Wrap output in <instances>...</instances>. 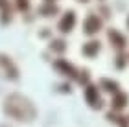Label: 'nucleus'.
<instances>
[{"mask_svg": "<svg viewBox=\"0 0 129 127\" xmlns=\"http://www.w3.org/2000/svg\"><path fill=\"white\" fill-rule=\"evenodd\" d=\"M6 112L9 116H13L17 120H33L35 118V107L28 98L20 96V94H11L6 100Z\"/></svg>", "mask_w": 129, "mask_h": 127, "instance_id": "obj_1", "label": "nucleus"}, {"mask_svg": "<svg viewBox=\"0 0 129 127\" xmlns=\"http://www.w3.org/2000/svg\"><path fill=\"white\" fill-rule=\"evenodd\" d=\"M100 28H102V20H100L96 15H89L87 17V20H85V33L92 35V33L100 31Z\"/></svg>", "mask_w": 129, "mask_h": 127, "instance_id": "obj_2", "label": "nucleus"}, {"mask_svg": "<svg viewBox=\"0 0 129 127\" xmlns=\"http://www.w3.org/2000/svg\"><path fill=\"white\" fill-rule=\"evenodd\" d=\"M85 98H87V101L90 103L92 107H102V100H100V96H98V89L96 87H87L85 89Z\"/></svg>", "mask_w": 129, "mask_h": 127, "instance_id": "obj_3", "label": "nucleus"}, {"mask_svg": "<svg viewBox=\"0 0 129 127\" xmlns=\"http://www.w3.org/2000/svg\"><path fill=\"white\" fill-rule=\"evenodd\" d=\"M74 22H76V15H74V11H68V13L64 15V19L61 20V24H59V30H61L63 33L70 31V30L74 28Z\"/></svg>", "mask_w": 129, "mask_h": 127, "instance_id": "obj_4", "label": "nucleus"}, {"mask_svg": "<svg viewBox=\"0 0 129 127\" xmlns=\"http://www.w3.org/2000/svg\"><path fill=\"white\" fill-rule=\"evenodd\" d=\"M109 39L113 41V44L116 46V48H124V46H125V39H124V35H120L116 30H111V31H109Z\"/></svg>", "mask_w": 129, "mask_h": 127, "instance_id": "obj_5", "label": "nucleus"}, {"mask_svg": "<svg viewBox=\"0 0 129 127\" xmlns=\"http://www.w3.org/2000/svg\"><path fill=\"white\" fill-rule=\"evenodd\" d=\"M98 50H100V43H96V41H90L83 46V54L89 55V57H94L98 54Z\"/></svg>", "mask_w": 129, "mask_h": 127, "instance_id": "obj_6", "label": "nucleus"}, {"mask_svg": "<svg viewBox=\"0 0 129 127\" xmlns=\"http://www.w3.org/2000/svg\"><path fill=\"white\" fill-rule=\"evenodd\" d=\"M55 68L63 70L64 74H67V76H76L74 66H72V65H68V63H64V61H57V63H55Z\"/></svg>", "mask_w": 129, "mask_h": 127, "instance_id": "obj_7", "label": "nucleus"}, {"mask_svg": "<svg viewBox=\"0 0 129 127\" xmlns=\"http://www.w3.org/2000/svg\"><path fill=\"white\" fill-rule=\"evenodd\" d=\"M125 103H127V94L118 92V94L114 96V100H113V107H114V109H122Z\"/></svg>", "mask_w": 129, "mask_h": 127, "instance_id": "obj_8", "label": "nucleus"}, {"mask_svg": "<svg viewBox=\"0 0 129 127\" xmlns=\"http://www.w3.org/2000/svg\"><path fill=\"white\" fill-rule=\"evenodd\" d=\"M102 87L105 90H109V92H116L118 90V85H116L114 81H111V79H102Z\"/></svg>", "mask_w": 129, "mask_h": 127, "instance_id": "obj_9", "label": "nucleus"}, {"mask_svg": "<svg viewBox=\"0 0 129 127\" xmlns=\"http://www.w3.org/2000/svg\"><path fill=\"white\" fill-rule=\"evenodd\" d=\"M41 13H43V15H46V17H50V15L57 13V8H55V6H52V4H48V6H43V8H41Z\"/></svg>", "mask_w": 129, "mask_h": 127, "instance_id": "obj_10", "label": "nucleus"}, {"mask_svg": "<svg viewBox=\"0 0 129 127\" xmlns=\"http://www.w3.org/2000/svg\"><path fill=\"white\" fill-rule=\"evenodd\" d=\"M64 48H67V46H64L63 41H54L52 43V50H55V52H64Z\"/></svg>", "mask_w": 129, "mask_h": 127, "instance_id": "obj_11", "label": "nucleus"}, {"mask_svg": "<svg viewBox=\"0 0 129 127\" xmlns=\"http://www.w3.org/2000/svg\"><path fill=\"white\" fill-rule=\"evenodd\" d=\"M116 65H118V68L124 66V65H125V55H120V57H118V61H116Z\"/></svg>", "mask_w": 129, "mask_h": 127, "instance_id": "obj_12", "label": "nucleus"}, {"mask_svg": "<svg viewBox=\"0 0 129 127\" xmlns=\"http://www.w3.org/2000/svg\"><path fill=\"white\" fill-rule=\"evenodd\" d=\"M19 8L20 9H28V0H19Z\"/></svg>", "mask_w": 129, "mask_h": 127, "instance_id": "obj_13", "label": "nucleus"}, {"mask_svg": "<svg viewBox=\"0 0 129 127\" xmlns=\"http://www.w3.org/2000/svg\"><path fill=\"white\" fill-rule=\"evenodd\" d=\"M8 0H0V8H2V9H6V8H8Z\"/></svg>", "mask_w": 129, "mask_h": 127, "instance_id": "obj_14", "label": "nucleus"}, {"mask_svg": "<svg viewBox=\"0 0 129 127\" xmlns=\"http://www.w3.org/2000/svg\"><path fill=\"white\" fill-rule=\"evenodd\" d=\"M127 26H129V19H127Z\"/></svg>", "mask_w": 129, "mask_h": 127, "instance_id": "obj_15", "label": "nucleus"}, {"mask_svg": "<svg viewBox=\"0 0 129 127\" xmlns=\"http://www.w3.org/2000/svg\"><path fill=\"white\" fill-rule=\"evenodd\" d=\"M81 2H87V0H81Z\"/></svg>", "mask_w": 129, "mask_h": 127, "instance_id": "obj_16", "label": "nucleus"}]
</instances>
